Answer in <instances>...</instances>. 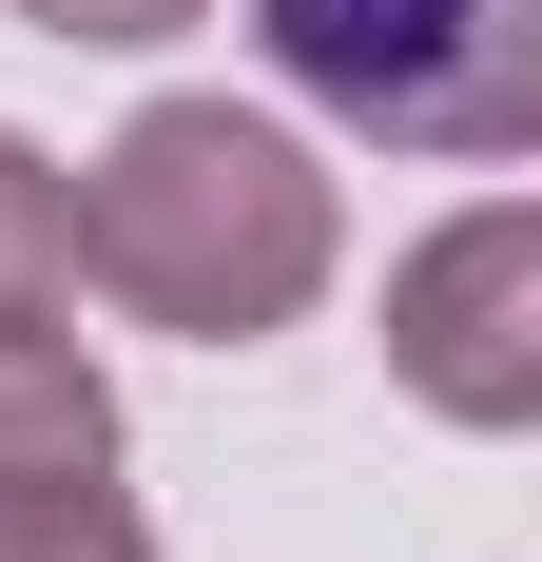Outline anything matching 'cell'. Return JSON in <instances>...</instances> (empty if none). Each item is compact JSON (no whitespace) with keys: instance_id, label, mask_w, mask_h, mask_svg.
I'll use <instances>...</instances> for the list:
<instances>
[{"instance_id":"5b68a950","label":"cell","mask_w":542,"mask_h":562,"mask_svg":"<svg viewBox=\"0 0 542 562\" xmlns=\"http://www.w3.org/2000/svg\"><path fill=\"white\" fill-rule=\"evenodd\" d=\"M78 291V175L0 116V311H58Z\"/></svg>"},{"instance_id":"8992f818","label":"cell","mask_w":542,"mask_h":562,"mask_svg":"<svg viewBox=\"0 0 542 562\" xmlns=\"http://www.w3.org/2000/svg\"><path fill=\"white\" fill-rule=\"evenodd\" d=\"M0 562H156V524L116 485H0Z\"/></svg>"},{"instance_id":"6da1fadb","label":"cell","mask_w":542,"mask_h":562,"mask_svg":"<svg viewBox=\"0 0 542 562\" xmlns=\"http://www.w3.org/2000/svg\"><path fill=\"white\" fill-rule=\"evenodd\" d=\"M329 252H349L329 156L291 116H252V98H156V116H116L98 175H78V291H116V311L174 330V349L291 330L329 291Z\"/></svg>"},{"instance_id":"52a82bcc","label":"cell","mask_w":542,"mask_h":562,"mask_svg":"<svg viewBox=\"0 0 542 562\" xmlns=\"http://www.w3.org/2000/svg\"><path fill=\"white\" fill-rule=\"evenodd\" d=\"M20 20H39V40H98V58H136V40H174L194 0H20Z\"/></svg>"},{"instance_id":"277c9868","label":"cell","mask_w":542,"mask_h":562,"mask_svg":"<svg viewBox=\"0 0 542 562\" xmlns=\"http://www.w3.org/2000/svg\"><path fill=\"white\" fill-rule=\"evenodd\" d=\"M0 485H116V389L58 311H0Z\"/></svg>"},{"instance_id":"7a4b0ae2","label":"cell","mask_w":542,"mask_h":562,"mask_svg":"<svg viewBox=\"0 0 542 562\" xmlns=\"http://www.w3.org/2000/svg\"><path fill=\"white\" fill-rule=\"evenodd\" d=\"M271 78L387 156H542V0H252Z\"/></svg>"},{"instance_id":"3957f363","label":"cell","mask_w":542,"mask_h":562,"mask_svg":"<svg viewBox=\"0 0 542 562\" xmlns=\"http://www.w3.org/2000/svg\"><path fill=\"white\" fill-rule=\"evenodd\" d=\"M387 369L427 427H542V214L485 194V214H445L407 272H387Z\"/></svg>"}]
</instances>
